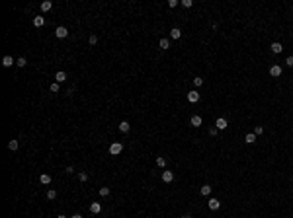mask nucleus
Returning a JSON list of instances; mask_svg holds the SVG:
<instances>
[{"instance_id":"nucleus-1","label":"nucleus","mask_w":293,"mask_h":218,"mask_svg":"<svg viewBox=\"0 0 293 218\" xmlns=\"http://www.w3.org/2000/svg\"><path fill=\"white\" fill-rule=\"evenodd\" d=\"M121 150H123V144H121V142H113L112 146H110V154H112V156L121 154Z\"/></svg>"},{"instance_id":"nucleus-2","label":"nucleus","mask_w":293,"mask_h":218,"mask_svg":"<svg viewBox=\"0 0 293 218\" xmlns=\"http://www.w3.org/2000/svg\"><path fill=\"white\" fill-rule=\"evenodd\" d=\"M55 35H57V37H59V39H65L66 35H69V29H66L65 25H59V28L55 29Z\"/></svg>"},{"instance_id":"nucleus-3","label":"nucleus","mask_w":293,"mask_h":218,"mask_svg":"<svg viewBox=\"0 0 293 218\" xmlns=\"http://www.w3.org/2000/svg\"><path fill=\"white\" fill-rule=\"evenodd\" d=\"M281 72H284V68H281L279 64H274V66L270 68V74L274 76V78H278V76H281Z\"/></svg>"},{"instance_id":"nucleus-4","label":"nucleus","mask_w":293,"mask_h":218,"mask_svg":"<svg viewBox=\"0 0 293 218\" xmlns=\"http://www.w3.org/2000/svg\"><path fill=\"white\" fill-rule=\"evenodd\" d=\"M207 206H209L211 210H219V209H221V203H219L217 199H209V201H207Z\"/></svg>"},{"instance_id":"nucleus-5","label":"nucleus","mask_w":293,"mask_h":218,"mask_svg":"<svg viewBox=\"0 0 293 218\" xmlns=\"http://www.w3.org/2000/svg\"><path fill=\"white\" fill-rule=\"evenodd\" d=\"M162 181H164V183H172V181H174V173L168 172V169H166V172H162Z\"/></svg>"},{"instance_id":"nucleus-6","label":"nucleus","mask_w":293,"mask_h":218,"mask_svg":"<svg viewBox=\"0 0 293 218\" xmlns=\"http://www.w3.org/2000/svg\"><path fill=\"white\" fill-rule=\"evenodd\" d=\"M270 49H272V53H275V55H279V53L284 51V45L275 41V43H272V45H270Z\"/></svg>"},{"instance_id":"nucleus-7","label":"nucleus","mask_w":293,"mask_h":218,"mask_svg":"<svg viewBox=\"0 0 293 218\" xmlns=\"http://www.w3.org/2000/svg\"><path fill=\"white\" fill-rule=\"evenodd\" d=\"M215 127H217L219 130H223V129H227V127H229V123H227V119H223V117H221V119L215 121Z\"/></svg>"},{"instance_id":"nucleus-8","label":"nucleus","mask_w":293,"mask_h":218,"mask_svg":"<svg viewBox=\"0 0 293 218\" xmlns=\"http://www.w3.org/2000/svg\"><path fill=\"white\" fill-rule=\"evenodd\" d=\"M190 123H191V127H201V125H203V119H201L199 115H194L190 119Z\"/></svg>"},{"instance_id":"nucleus-9","label":"nucleus","mask_w":293,"mask_h":218,"mask_svg":"<svg viewBox=\"0 0 293 218\" xmlns=\"http://www.w3.org/2000/svg\"><path fill=\"white\" fill-rule=\"evenodd\" d=\"M33 25H35V28H43V25H45V18H43V16H35V18H33Z\"/></svg>"},{"instance_id":"nucleus-10","label":"nucleus","mask_w":293,"mask_h":218,"mask_svg":"<svg viewBox=\"0 0 293 218\" xmlns=\"http://www.w3.org/2000/svg\"><path fill=\"white\" fill-rule=\"evenodd\" d=\"M188 99H190L191 103H197V101H199V93H197V92L194 90V92H190V93H188Z\"/></svg>"},{"instance_id":"nucleus-11","label":"nucleus","mask_w":293,"mask_h":218,"mask_svg":"<svg viewBox=\"0 0 293 218\" xmlns=\"http://www.w3.org/2000/svg\"><path fill=\"white\" fill-rule=\"evenodd\" d=\"M55 80H57V82H65V80H66V72H65V70H59V72H57V74H55Z\"/></svg>"},{"instance_id":"nucleus-12","label":"nucleus","mask_w":293,"mask_h":218,"mask_svg":"<svg viewBox=\"0 0 293 218\" xmlns=\"http://www.w3.org/2000/svg\"><path fill=\"white\" fill-rule=\"evenodd\" d=\"M14 62H16V60L12 59V56H4V59H2V66H6V68H10Z\"/></svg>"},{"instance_id":"nucleus-13","label":"nucleus","mask_w":293,"mask_h":218,"mask_svg":"<svg viewBox=\"0 0 293 218\" xmlns=\"http://www.w3.org/2000/svg\"><path fill=\"white\" fill-rule=\"evenodd\" d=\"M39 181H41L43 185H49V183H51V175H49V173H41V175H39Z\"/></svg>"},{"instance_id":"nucleus-14","label":"nucleus","mask_w":293,"mask_h":218,"mask_svg":"<svg viewBox=\"0 0 293 218\" xmlns=\"http://www.w3.org/2000/svg\"><path fill=\"white\" fill-rule=\"evenodd\" d=\"M51 8H53L51 0H43V2H41V12H49Z\"/></svg>"},{"instance_id":"nucleus-15","label":"nucleus","mask_w":293,"mask_h":218,"mask_svg":"<svg viewBox=\"0 0 293 218\" xmlns=\"http://www.w3.org/2000/svg\"><path fill=\"white\" fill-rule=\"evenodd\" d=\"M100 210H102V204H100V203H92V204H90V212H92V214H98Z\"/></svg>"},{"instance_id":"nucleus-16","label":"nucleus","mask_w":293,"mask_h":218,"mask_svg":"<svg viewBox=\"0 0 293 218\" xmlns=\"http://www.w3.org/2000/svg\"><path fill=\"white\" fill-rule=\"evenodd\" d=\"M129 129H131V125L127 123V121H121L119 123V130L121 133H129Z\"/></svg>"},{"instance_id":"nucleus-17","label":"nucleus","mask_w":293,"mask_h":218,"mask_svg":"<svg viewBox=\"0 0 293 218\" xmlns=\"http://www.w3.org/2000/svg\"><path fill=\"white\" fill-rule=\"evenodd\" d=\"M170 37H172V39H180V37H182V29L174 28L172 31H170Z\"/></svg>"},{"instance_id":"nucleus-18","label":"nucleus","mask_w":293,"mask_h":218,"mask_svg":"<svg viewBox=\"0 0 293 218\" xmlns=\"http://www.w3.org/2000/svg\"><path fill=\"white\" fill-rule=\"evenodd\" d=\"M18 146H20L18 140H10V142H8V150H12V152H14V150H18Z\"/></svg>"},{"instance_id":"nucleus-19","label":"nucleus","mask_w":293,"mask_h":218,"mask_svg":"<svg viewBox=\"0 0 293 218\" xmlns=\"http://www.w3.org/2000/svg\"><path fill=\"white\" fill-rule=\"evenodd\" d=\"M244 140H246V144H252V142H256V135H254V133H248V135H246V138H244Z\"/></svg>"},{"instance_id":"nucleus-20","label":"nucleus","mask_w":293,"mask_h":218,"mask_svg":"<svg viewBox=\"0 0 293 218\" xmlns=\"http://www.w3.org/2000/svg\"><path fill=\"white\" fill-rule=\"evenodd\" d=\"M156 166H158V167H166V158L158 156V158H156Z\"/></svg>"},{"instance_id":"nucleus-21","label":"nucleus","mask_w":293,"mask_h":218,"mask_svg":"<svg viewBox=\"0 0 293 218\" xmlns=\"http://www.w3.org/2000/svg\"><path fill=\"white\" fill-rule=\"evenodd\" d=\"M158 45H160V49H164V51H166L168 47H170V43H168V39H160V43H158Z\"/></svg>"},{"instance_id":"nucleus-22","label":"nucleus","mask_w":293,"mask_h":218,"mask_svg":"<svg viewBox=\"0 0 293 218\" xmlns=\"http://www.w3.org/2000/svg\"><path fill=\"white\" fill-rule=\"evenodd\" d=\"M110 195V187H100V197H107Z\"/></svg>"},{"instance_id":"nucleus-23","label":"nucleus","mask_w":293,"mask_h":218,"mask_svg":"<svg viewBox=\"0 0 293 218\" xmlns=\"http://www.w3.org/2000/svg\"><path fill=\"white\" fill-rule=\"evenodd\" d=\"M47 199H49V201H55V199H57V191L51 189L49 193H47Z\"/></svg>"},{"instance_id":"nucleus-24","label":"nucleus","mask_w":293,"mask_h":218,"mask_svg":"<svg viewBox=\"0 0 293 218\" xmlns=\"http://www.w3.org/2000/svg\"><path fill=\"white\" fill-rule=\"evenodd\" d=\"M16 64H18V66H22V68H23V66L28 64V60L23 59V56H20V59H18V60H16Z\"/></svg>"},{"instance_id":"nucleus-25","label":"nucleus","mask_w":293,"mask_h":218,"mask_svg":"<svg viewBox=\"0 0 293 218\" xmlns=\"http://www.w3.org/2000/svg\"><path fill=\"white\" fill-rule=\"evenodd\" d=\"M211 193V185H203L201 187V195H209Z\"/></svg>"},{"instance_id":"nucleus-26","label":"nucleus","mask_w":293,"mask_h":218,"mask_svg":"<svg viewBox=\"0 0 293 218\" xmlns=\"http://www.w3.org/2000/svg\"><path fill=\"white\" fill-rule=\"evenodd\" d=\"M262 133H264V127H262V125L254 127V135H256V136H258V135H262Z\"/></svg>"},{"instance_id":"nucleus-27","label":"nucleus","mask_w":293,"mask_h":218,"mask_svg":"<svg viewBox=\"0 0 293 218\" xmlns=\"http://www.w3.org/2000/svg\"><path fill=\"white\" fill-rule=\"evenodd\" d=\"M78 179L80 181H88V173H86V172H80L78 173Z\"/></svg>"},{"instance_id":"nucleus-28","label":"nucleus","mask_w":293,"mask_h":218,"mask_svg":"<svg viewBox=\"0 0 293 218\" xmlns=\"http://www.w3.org/2000/svg\"><path fill=\"white\" fill-rule=\"evenodd\" d=\"M49 90H51V92H53V93H57V92H59V82H55V84H51V88H49Z\"/></svg>"},{"instance_id":"nucleus-29","label":"nucleus","mask_w":293,"mask_h":218,"mask_svg":"<svg viewBox=\"0 0 293 218\" xmlns=\"http://www.w3.org/2000/svg\"><path fill=\"white\" fill-rule=\"evenodd\" d=\"M88 43H90V45H96V43H98V37H96V35H90V37H88Z\"/></svg>"},{"instance_id":"nucleus-30","label":"nucleus","mask_w":293,"mask_h":218,"mask_svg":"<svg viewBox=\"0 0 293 218\" xmlns=\"http://www.w3.org/2000/svg\"><path fill=\"white\" fill-rule=\"evenodd\" d=\"M182 4H184V8H191L194 2H191V0H182Z\"/></svg>"},{"instance_id":"nucleus-31","label":"nucleus","mask_w":293,"mask_h":218,"mask_svg":"<svg viewBox=\"0 0 293 218\" xmlns=\"http://www.w3.org/2000/svg\"><path fill=\"white\" fill-rule=\"evenodd\" d=\"M194 84H195V86H201V84H203V78H199V76L194 78Z\"/></svg>"},{"instance_id":"nucleus-32","label":"nucleus","mask_w":293,"mask_h":218,"mask_svg":"<svg viewBox=\"0 0 293 218\" xmlns=\"http://www.w3.org/2000/svg\"><path fill=\"white\" fill-rule=\"evenodd\" d=\"M168 6H170V8H176V6H178V0H170V2H168Z\"/></svg>"},{"instance_id":"nucleus-33","label":"nucleus","mask_w":293,"mask_h":218,"mask_svg":"<svg viewBox=\"0 0 293 218\" xmlns=\"http://www.w3.org/2000/svg\"><path fill=\"white\" fill-rule=\"evenodd\" d=\"M65 172L69 173V175H72V173H75V167H72V166H69V167H66V169H65Z\"/></svg>"},{"instance_id":"nucleus-34","label":"nucleus","mask_w":293,"mask_h":218,"mask_svg":"<svg viewBox=\"0 0 293 218\" xmlns=\"http://www.w3.org/2000/svg\"><path fill=\"white\" fill-rule=\"evenodd\" d=\"M217 130H219L217 127H211V129H209V135H213V136H215V135H217Z\"/></svg>"},{"instance_id":"nucleus-35","label":"nucleus","mask_w":293,"mask_h":218,"mask_svg":"<svg viewBox=\"0 0 293 218\" xmlns=\"http://www.w3.org/2000/svg\"><path fill=\"white\" fill-rule=\"evenodd\" d=\"M285 64H287V66H293V56H287V60H285Z\"/></svg>"},{"instance_id":"nucleus-36","label":"nucleus","mask_w":293,"mask_h":218,"mask_svg":"<svg viewBox=\"0 0 293 218\" xmlns=\"http://www.w3.org/2000/svg\"><path fill=\"white\" fill-rule=\"evenodd\" d=\"M70 218H82V214H75V216H70Z\"/></svg>"},{"instance_id":"nucleus-37","label":"nucleus","mask_w":293,"mask_h":218,"mask_svg":"<svg viewBox=\"0 0 293 218\" xmlns=\"http://www.w3.org/2000/svg\"><path fill=\"white\" fill-rule=\"evenodd\" d=\"M57 218H66V216H65V214H59V216H57Z\"/></svg>"},{"instance_id":"nucleus-38","label":"nucleus","mask_w":293,"mask_h":218,"mask_svg":"<svg viewBox=\"0 0 293 218\" xmlns=\"http://www.w3.org/2000/svg\"><path fill=\"white\" fill-rule=\"evenodd\" d=\"M182 218H191V216H182Z\"/></svg>"}]
</instances>
